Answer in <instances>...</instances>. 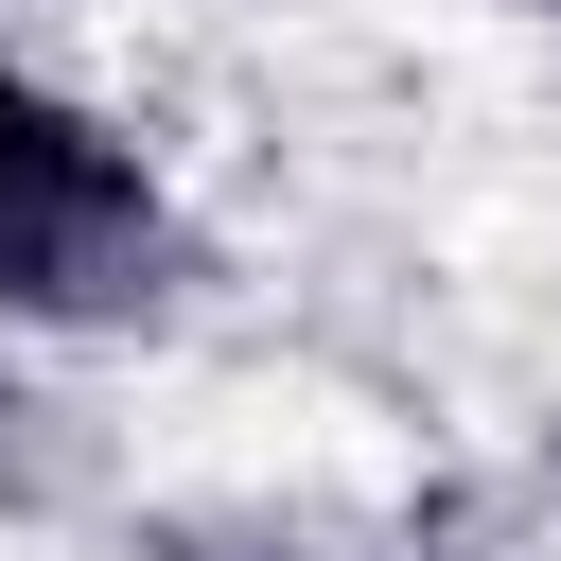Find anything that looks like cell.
Segmentation results:
<instances>
[{
	"mask_svg": "<svg viewBox=\"0 0 561 561\" xmlns=\"http://www.w3.org/2000/svg\"><path fill=\"white\" fill-rule=\"evenodd\" d=\"M543 18H561V0H543Z\"/></svg>",
	"mask_w": 561,
	"mask_h": 561,
	"instance_id": "obj_2",
	"label": "cell"
},
{
	"mask_svg": "<svg viewBox=\"0 0 561 561\" xmlns=\"http://www.w3.org/2000/svg\"><path fill=\"white\" fill-rule=\"evenodd\" d=\"M175 263V210L140 140H105L70 88L0 70V316H140Z\"/></svg>",
	"mask_w": 561,
	"mask_h": 561,
	"instance_id": "obj_1",
	"label": "cell"
}]
</instances>
